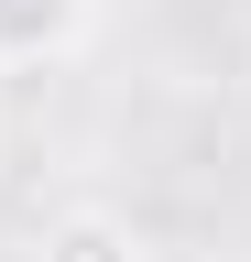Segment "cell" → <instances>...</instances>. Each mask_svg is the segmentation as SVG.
<instances>
[{"label":"cell","mask_w":251,"mask_h":262,"mask_svg":"<svg viewBox=\"0 0 251 262\" xmlns=\"http://www.w3.org/2000/svg\"><path fill=\"white\" fill-rule=\"evenodd\" d=\"M44 262H153V251H142V229L120 208H66L44 229Z\"/></svg>","instance_id":"2"},{"label":"cell","mask_w":251,"mask_h":262,"mask_svg":"<svg viewBox=\"0 0 251 262\" xmlns=\"http://www.w3.org/2000/svg\"><path fill=\"white\" fill-rule=\"evenodd\" d=\"M99 0H0V66H55L87 44Z\"/></svg>","instance_id":"1"}]
</instances>
